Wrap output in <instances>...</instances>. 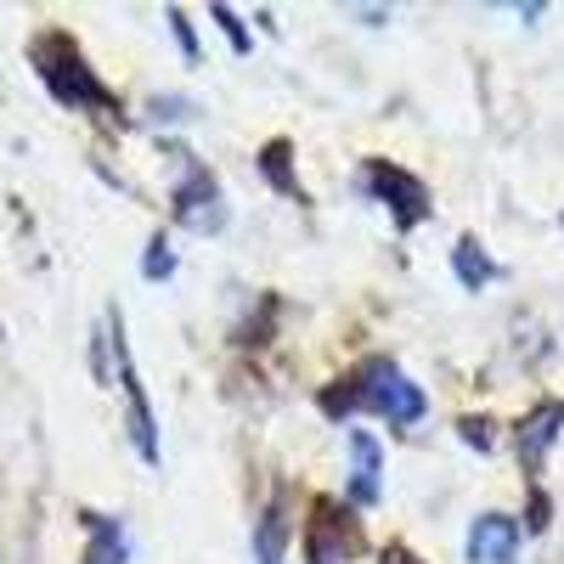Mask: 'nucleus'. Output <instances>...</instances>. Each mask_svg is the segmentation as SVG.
<instances>
[{"mask_svg":"<svg viewBox=\"0 0 564 564\" xmlns=\"http://www.w3.org/2000/svg\"><path fill=\"white\" fill-rule=\"evenodd\" d=\"M322 412L327 417L379 412V417H390V430H406V423H417L423 412H430V401H423V390L406 379L390 356H367L350 379H339L334 390L322 395Z\"/></svg>","mask_w":564,"mask_h":564,"instance_id":"f257e3e1","label":"nucleus"},{"mask_svg":"<svg viewBox=\"0 0 564 564\" xmlns=\"http://www.w3.org/2000/svg\"><path fill=\"white\" fill-rule=\"evenodd\" d=\"M34 68H40V79H45V90L63 102V108H74V113H85V108H97V113H119V102H113V90L97 79V68L85 63V52L68 40V34H40L34 40Z\"/></svg>","mask_w":564,"mask_h":564,"instance_id":"f03ea898","label":"nucleus"},{"mask_svg":"<svg viewBox=\"0 0 564 564\" xmlns=\"http://www.w3.org/2000/svg\"><path fill=\"white\" fill-rule=\"evenodd\" d=\"M108 345H113V361H119V390H124V406H130V446L141 452V463L159 468V423H153V401L141 390V372L130 361V339H124V316L108 311Z\"/></svg>","mask_w":564,"mask_h":564,"instance_id":"7ed1b4c3","label":"nucleus"},{"mask_svg":"<svg viewBox=\"0 0 564 564\" xmlns=\"http://www.w3.org/2000/svg\"><path fill=\"white\" fill-rule=\"evenodd\" d=\"M361 547L367 542H361L356 513L339 497H316L311 502V520H305V564H345Z\"/></svg>","mask_w":564,"mask_h":564,"instance_id":"20e7f679","label":"nucleus"},{"mask_svg":"<svg viewBox=\"0 0 564 564\" xmlns=\"http://www.w3.org/2000/svg\"><path fill=\"white\" fill-rule=\"evenodd\" d=\"M367 186H372V198L390 209V220H395L401 231L423 226V220H430V209H435V204H430V186H423L412 170L390 164V159H372V164H367Z\"/></svg>","mask_w":564,"mask_h":564,"instance_id":"39448f33","label":"nucleus"},{"mask_svg":"<svg viewBox=\"0 0 564 564\" xmlns=\"http://www.w3.org/2000/svg\"><path fill=\"white\" fill-rule=\"evenodd\" d=\"M170 215L186 226V231H220L226 226V204H220V186L204 164L186 170V181L175 186V198H170Z\"/></svg>","mask_w":564,"mask_h":564,"instance_id":"423d86ee","label":"nucleus"},{"mask_svg":"<svg viewBox=\"0 0 564 564\" xmlns=\"http://www.w3.org/2000/svg\"><path fill=\"white\" fill-rule=\"evenodd\" d=\"M520 558V520L513 513H480L468 525V564H513Z\"/></svg>","mask_w":564,"mask_h":564,"instance_id":"0eeeda50","label":"nucleus"},{"mask_svg":"<svg viewBox=\"0 0 564 564\" xmlns=\"http://www.w3.org/2000/svg\"><path fill=\"white\" fill-rule=\"evenodd\" d=\"M345 491H350L356 508H372L379 491H384V452L367 430H350V486Z\"/></svg>","mask_w":564,"mask_h":564,"instance_id":"6e6552de","label":"nucleus"},{"mask_svg":"<svg viewBox=\"0 0 564 564\" xmlns=\"http://www.w3.org/2000/svg\"><path fill=\"white\" fill-rule=\"evenodd\" d=\"M564 435V401H542L525 423H520V463H525V475L536 480L542 475V457H547V446Z\"/></svg>","mask_w":564,"mask_h":564,"instance_id":"1a4fd4ad","label":"nucleus"},{"mask_svg":"<svg viewBox=\"0 0 564 564\" xmlns=\"http://www.w3.org/2000/svg\"><path fill=\"white\" fill-rule=\"evenodd\" d=\"M85 531H90L85 564H124L130 558V542H124L119 520H108V513H85Z\"/></svg>","mask_w":564,"mask_h":564,"instance_id":"9d476101","label":"nucleus"},{"mask_svg":"<svg viewBox=\"0 0 564 564\" xmlns=\"http://www.w3.org/2000/svg\"><path fill=\"white\" fill-rule=\"evenodd\" d=\"M282 553H289V508L276 497L254 525V564H282Z\"/></svg>","mask_w":564,"mask_h":564,"instance_id":"9b49d317","label":"nucleus"},{"mask_svg":"<svg viewBox=\"0 0 564 564\" xmlns=\"http://www.w3.org/2000/svg\"><path fill=\"white\" fill-rule=\"evenodd\" d=\"M452 271H457V282L468 294H480L486 282L497 276V265H491V254L480 249V238H457V249H452Z\"/></svg>","mask_w":564,"mask_h":564,"instance_id":"f8f14e48","label":"nucleus"},{"mask_svg":"<svg viewBox=\"0 0 564 564\" xmlns=\"http://www.w3.org/2000/svg\"><path fill=\"white\" fill-rule=\"evenodd\" d=\"M260 175H265V181L276 186L282 198H305V193H300V175H294V148H289V141H282V135H276V141H265V148H260Z\"/></svg>","mask_w":564,"mask_h":564,"instance_id":"ddd939ff","label":"nucleus"},{"mask_svg":"<svg viewBox=\"0 0 564 564\" xmlns=\"http://www.w3.org/2000/svg\"><path fill=\"white\" fill-rule=\"evenodd\" d=\"M170 271H175V254H170V238L159 231V238L148 243V260H141V276H148V282H164Z\"/></svg>","mask_w":564,"mask_h":564,"instance_id":"4468645a","label":"nucleus"},{"mask_svg":"<svg viewBox=\"0 0 564 564\" xmlns=\"http://www.w3.org/2000/svg\"><path fill=\"white\" fill-rule=\"evenodd\" d=\"M215 23L226 29V40H231V52H249V45H254V40H249V29L238 23V12H231V7H215Z\"/></svg>","mask_w":564,"mask_h":564,"instance_id":"2eb2a0df","label":"nucleus"},{"mask_svg":"<svg viewBox=\"0 0 564 564\" xmlns=\"http://www.w3.org/2000/svg\"><path fill=\"white\" fill-rule=\"evenodd\" d=\"M170 29H175V40H181V52L198 63V34H193V23H186V12H181V7H170Z\"/></svg>","mask_w":564,"mask_h":564,"instance_id":"dca6fc26","label":"nucleus"},{"mask_svg":"<svg viewBox=\"0 0 564 564\" xmlns=\"http://www.w3.org/2000/svg\"><path fill=\"white\" fill-rule=\"evenodd\" d=\"M457 430H463V441H468V446H480V452H491V423H486V417H463Z\"/></svg>","mask_w":564,"mask_h":564,"instance_id":"f3484780","label":"nucleus"},{"mask_svg":"<svg viewBox=\"0 0 564 564\" xmlns=\"http://www.w3.org/2000/svg\"><path fill=\"white\" fill-rule=\"evenodd\" d=\"M153 113H159V119H193L198 108L186 102V97H159V102H153Z\"/></svg>","mask_w":564,"mask_h":564,"instance_id":"a211bd4d","label":"nucleus"},{"mask_svg":"<svg viewBox=\"0 0 564 564\" xmlns=\"http://www.w3.org/2000/svg\"><path fill=\"white\" fill-rule=\"evenodd\" d=\"M379 564H423V558H417L412 547H401V542H395V547H384V558H379Z\"/></svg>","mask_w":564,"mask_h":564,"instance_id":"6ab92c4d","label":"nucleus"},{"mask_svg":"<svg viewBox=\"0 0 564 564\" xmlns=\"http://www.w3.org/2000/svg\"><path fill=\"white\" fill-rule=\"evenodd\" d=\"M531 531H547V497L542 491L531 497Z\"/></svg>","mask_w":564,"mask_h":564,"instance_id":"aec40b11","label":"nucleus"}]
</instances>
